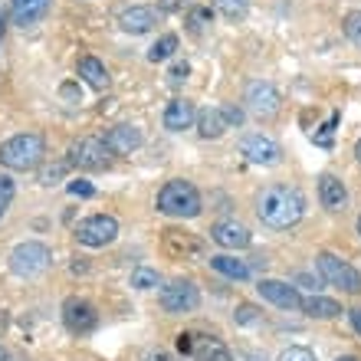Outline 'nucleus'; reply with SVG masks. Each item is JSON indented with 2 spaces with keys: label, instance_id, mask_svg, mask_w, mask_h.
<instances>
[{
  "label": "nucleus",
  "instance_id": "nucleus-1",
  "mask_svg": "<svg viewBox=\"0 0 361 361\" xmlns=\"http://www.w3.org/2000/svg\"><path fill=\"white\" fill-rule=\"evenodd\" d=\"M257 214L269 230H289L295 227L305 214V197L299 194V188L289 184H273L257 197Z\"/></svg>",
  "mask_w": 361,
  "mask_h": 361
},
{
  "label": "nucleus",
  "instance_id": "nucleus-2",
  "mask_svg": "<svg viewBox=\"0 0 361 361\" xmlns=\"http://www.w3.org/2000/svg\"><path fill=\"white\" fill-rule=\"evenodd\" d=\"M158 214L164 217H178V220H190L197 217L204 210V200H200V190L184 178H174L168 180L161 190H158V200H154Z\"/></svg>",
  "mask_w": 361,
  "mask_h": 361
},
{
  "label": "nucleus",
  "instance_id": "nucleus-3",
  "mask_svg": "<svg viewBox=\"0 0 361 361\" xmlns=\"http://www.w3.org/2000/svg\"><path fill=\"white\" fill-rule=\"evenodd\" d=\"M47 154V142L39 132H20L0 145V164L7 171H33Z\"/></svg>",
  "mask_w": 361,
  "mask_h": 361
},
{
  "label": "nucleus",
  "instance_id": "nucleus-4",
  "mask_svg": "<svg viewBox=\"0 0 361 361\" xmlns=\"http://www.w3.org/2000/svg\"><path fill=\"white\" fill-rule=\"evenodd\" d=\"M315 269H319V279L325 286H335V289H342L348 295H358L361 293V273L352 267V263H345L338 259L335 253L322 250L319 257H315Z\"/></svg>",
  "mask_w": 361,
  "mask_h": 361
},
{
  "label": "nucleus",
  "instance_id": "nucleus-5",
  "mask_svg": "<svg viewBox=\"0 0 361 361\" xmlns=\"http://www.w3.org/2000/svg\"><path fill=\"white\" fill-rule=\"evenodd\" d=\"M49 263H53V253H49L47 243H37V240L20 243V247H13V253H10V273L23 276V279H33V276L47 273Z\"/></svg>",
  "mask_w": 361,
  "mask_h": 361
},
{
  "label": "nucleus",
  "instance_id": "nucleus-6",
  "mask_svg": "<svg viewBox=\"0 0 361 361\" xmlns=\"http://www.w3.org/2000/svg\"><path fill=\"white\" fill-rule=\"evenodd\" d=\"M243 125V109L237 105H207L204 112H197V132L200 138H220L227 135V128Z\"/></svg>",
  "mask_w": 361,
  "mask_h": 361
},
{
  "label": "nucleus",
  "instance_id": "nucleus-7",
  "mask_svg": "<svg viewBox=\"0 0 361 361\" xmlns=\"http://www.w3.org/2000/svg\"><path fill=\"white\" fill-rule=\"evenodd\" d=\"M243 102H247V112L250 115H257L259 122H269V118H276V115H279V109H283V95H279V89H276L273 82L257 79V82H250V86H247Z\"/></svg>",
  "mask_w": 361,
  "mask_h": 361
},
{
  "label": "nucleus",
  "instance_id": "nucleus-8",
  "mask_svg": "<svg viewBox=\"0 0 361 361\" xmlns=\"http://www.w3.org/2000/svg\"><path fill=\"white\" fill-rule=\"evenodd\" d=\"M200 293L190 279H171L168 286H161V309L168 315H190L197 312Z\"/></svg>",
  "mask_w": 361,
  "mask_h": 361
},
{
  "label": "nucleus",
  "instance_id": "nucleus-9",
  "mask_svg": "<svg viewBox=\"0 0 361 361\" xmlns=\"http://www.w3.org/2000/svg\"><path fill=\"white\" fill-rule=\"evenodd\" d=\"M109 161H112V154H109L102 138H95V135L79 138V142H73V148H69V164H76L79 171H105Z\"/></svg>",
  "mask_w": 361,
  "mask_h": 361
},
{
  "label": "nucleus",
  "instance_id": "nucleus-10",
  "mask_svg": "<svg viewBox=\"0 0 361 361\" xmlns=\"http://www.w3.org/2000/svg\"><path fill=\"white\" fill-rule=\"evenodd\" d=\"M115 237H118V220L112 214H92V217H86L76 227V240L82 247H92V250L115 243Z\"/></svg>",
  "mask_w": 361,
  "mask_h": 361
},
{
  "label": "nucleus",
  "instance_id": "nucleus-11",
  "mask_svg": "<svg viewBox=\"0 0 361 361\" xmlns=\"http://www.w3.org/2000/svg\"><path fill=\"white\" fill-rule=\"evenodd\" d=\"M161 250L171 259H200L207 247H204V240L197 233L180 230V227H168V230H161Z\"/></svg>",
  "mask_w": 361,
  "mask_h": 361
},
{
  "label": "nucleus",
  "instance_id": "nucleus-12",
  "mask_svg": "<svg viewBox=\"0 0 361 361\" xmlns=\"http://www.w3.org/2000/svg\"><path fill=\"white\" fill-rule=\"evenodd\" d=\"M240 154H243L250 164H263V168H273V164L283 161V148H279V142H273V138L263 135V132L247 135V138L240 142Z\"/></svg>",
  "mask_w": 361,
  "mask_h": 361
},
{
  "label": "nucleus",
  "instance_id": "nucleus-13",
  "mask_svg": "<svg viewBox=\"0 0 361 361\" xmlns=\"http://www.w3.org/2000/svg\"><path fill=\"white\" fill-rule=\"evenodd\" d=\"M63 325H66L73 335H89L99 325V312L89 299H79V295H69L63 302Z\"/></svg>",
  "mask_w": 361,
  "mask_h": 361
},
{
  "label": "nucleus",
  "instance_id": "nucleus-14",
  "mask_svg": "<svg viewBox=\"0 0 361 361\" xmlns=\"http://www.w3.org/2000/svg\"><path fill=\"white\" fill-rule=\"evenodd\" d=\"M257 293L273 302L276 309H286V312H299L302 309V295L295 293V286L283 283V279H259L257 283Z\"/></svg>",
  "mask_w": 361,
  "mask_h": 361
},
{
  "label": "nucleus",
  "instance_id": "nucleus-15",
  "mask_svg": "<svg viewBox=\"0 0 361 361\" xmlns=\"http://www.w3.org/2000/svg\"><path fill=\"white\" fill-rule=\"evenodd\" d=\"M210 240L224 250H247L253 237H250V230L243 227V224H237V220H220V224L210 227Z\"/></svg>",
  "mask_w": 361,
  "mask_h": 361
},
{
  "label": "nucleus",
  "instance_id": "nucleus-16",
  "mask_svg": "<svg viewBox=\"0 0 361 361\" xmlns=\"http://www.w3.org/2000/svg\"><path fill=\"white\" fill-rule=\"evenodd\" d=\"M154 23H158V10L148 7V4H135V7L118 13V27L125 33H132V37H142V33L154 30Z\"/></svg>",
  "mask_w": 361,
  "mask_h": 361
},
{
  "label": "nucleus",
  "instance_id": "nucleus-17",
  "mask_svg": "<svg viewBox=\"0 0 361 361\" xmlns=\"http://www.w3.org/2000/svg\"><path fill=\"white\" fill-rule=\"evenodd\" d=\"M105 148H109V154H132L142 148L145 135L142 128H135V125H115V128H109V135L102 138Z\"/></svg>",
  "mask_w": 361,
  "mask_h": 361
},
{
  "label": "nucleus",
  "instance_id": "nucleus-18",
  "mask_svg": "<svg viewBox=\"0 0 361 361\" xmlns=\"http://www.w3.org/2000/svg\"><path fill=\"white\" fill-rule=\"evenodd\" d=\"M190 358L194 361H233V352L214 335H190Z\"/></svg>",
  "mask_w": 361,
  "mask_h": 361
},
{
  "label": "nucleus",
  "instance_id": "nucleus-19",
  "mask_svg": "<svg viewBox=\"0 0 361 361\" xmlns=\"http://www.w3.org/2000/svg\"><path fill=\"white\" fill-rule=\"evenodd\" d=\"M319 200H322V207L332 210V214L345 210L348 207V188H345V180L335 178V174H322V178H319Z\"/></svg>",
  "mask_w": 361,
  "mask_h": 361
},
{
  "label": "nucleus",
  "instance_id": "nucleus-20",
  "mask_svg": "<svg viewBox=\"0 0 361 361\" xmlns=\"http://www.w3.org/2000/svg\"><path fill=\"white\" fill-rule=\"evenodd\" d=\"M194 122H197V109L190 99H171L168 102V109H164V128L168 132H184Z\"/></svg>",
  "mask_w": 361,
  "mask_h": 361
},
{
  "label": "nucleus",
  "instance_id": "nucleus-21",
  "mask_svg": "<svg viewBox=\"0 0 361 361\" xmlns=\"http://www.w3.org/2000/svg\"><path fill=\"white\" fill-rule=\"evenodd\" d=\"M76 73L82 82H89V86L95 89V92H105V89L112 86V76H109V69H105L102 59H95V56H82L76 63Z\"/></svg>",
  "mask_w": 361,
  "mask_h": 361
},
{
  "label": "nucleus",
  "instance_id": "nucleus-22",
  "mask_svg": "<svg viewBox=\"0 0 361 361\" xmlns=\"http://www.w3.org/2000/svg\"><path fill=\"white\" fill-rule=\"evenodd\" d=\"M49 0H10V13H13V23L20 27H33L37 20L47 17Z\"/></svg>",
  "mask_w": 361,
  "mask_h": 361
},
{
  "label": "nucleus",
  "instance_id": "nucleus-23",
  "mask_svg": "<svg viewBox=\"0 0 361 361\" xmlns=\"http://www.w3.org/2000/svg\"><path fill=\"white\" fill-rule=\"evenodd\" d=\"M210 269H217L220 276H227V279H237V283L250 279V267L243 263V259L230 257V253H217V257H210Z\"/></svg>",
  "mask_w": 361,
  "mask_h": 361
},
{
  "label": "nucleus",
  "instance_id": "nucleus-24",
  "mask_svg": "<svg viewBox=\"0 0 361 361\" xmlns=\"http://www.w3.org/2000/svg\"><path fill=\"white\" fill-rule=\"evenodd\" d=\"M309 319H335V315L342 312V305L335 302V299H325V295H312V299H302V309Z\"/></svg>",
  "mask_w": 361,
  "mask_h": 361
},
{
  "label": "nucleus",
  "instance_id": "nucleus-25",
  "mask_svg": "<svg viewBox=\"0 0 361 361\" xmlns=\"http://www.w3.org/2000/svg\"><path fill=\"white\" fill-rule=\"evenodd\" d=\"M128 283H132V289H138V293H148L154 286H161V276H158V269H152V267H138Z\"/></svg>",
  "mask_w": 361,
  "mask_h": 361
},
{
  "label": "nucleus",
  "instance_id": "nucleus-26",
  "mask_svg": "<svg viewBox=\"0 0 361 361\" xmlns=\"http://www.w3.org/2000/svg\"><path fill=\"white\" fill-rule=\"evenodd\" d=\"M174 49H178V37H174V33H164V37L148 49V59H152V63H164V59L174 56Z\"/></svg>",
  "mask_w": 361,
  "mask_h": 361
},
{
  "label": "nucleus",
  "instance_id": "nucleus-27",
  "mask_svg": "<svg viewBox=\"0 0 361 361\" xmlns=\"http://www.w3.org/2000/svg\"><path fill=\"white\" fill-rule=\"evenodd\" d=\"M214 7H217V13H224L230 23H237V20H243V13H247L250 0H214Z\"/></svg>",
  "mask_w": 361,
  "mask_h": 361
},
{
  "label": "nucleus",
  "instance_id": "nucleus-28",
  "mask_svg": "<svg viewBox=\"0 0 361 361\" xmlns=\"http://www.w3.org/2000/svg\"><path fill=\"white\" fill-rule=\"evenodd\" d=\"M66 171H69V161L49 164V168H43V171H39V184H43V188H53V184H59V180L66 178Z\"/></svg>",
  "mask_w": 361,
  "mask_h": 361
},
{
  "label": "nucleus",
  "instance_id": "nucleus-29",
  "mask_svg": "<svg viewBox=\"0 0 361 361\" xmlns=\"http://www.w3.org/2000/svg\"><path fill=\"white\" fill-rule=\"evenodd\" d=\"M207 23H214V10L210 7H190L188 10V27L194 30V33H200Z\"/></svg>",
  "mask_w": 361,
  "mask_h": 361
},
{
  "label": "nucleus",
  "instance_id": "nucleus-30",
  "mask_svg": "<svg viewBox=\"0 0 361 361\" xmlns=\"http://www.w3.org/2000/svg\"><path fill=\"white\" fill-rule=\"evenodd\" d=\"M259 319H263V312H259L253 302H240L237 312H233V322L237 325H257Z\"/></svg>",
  "mask_w": 361,
  "mask_h": 361
},
{
  "label": "nucleus",
  "instance_id": "nucleus-31",
  "mask_svg": "<svg viewBox=\"0 0 361 361\" xmlns=\"http://www.w3.org/2000/svg\"><path fill=\"white\" fill-rule=\"evenodd\" d=\"M345 37H348L355 47L361 49V10H352V13H345Z\"/></svg>",
  "mask_w": 361,
  "mask_h": 361
},
{
  "label": "nucleus",
  "instance_id": "nucleus-32",
  "mask_svg": "<svg viewBox=\"0 0 361 361\" xmlns=\"http://www.w3.org/2000/svg\"><path fill=\"white\" fill-rule=\"evenodd\" d=\"M13 194H17V184L10 180V174H0V217L7 214L10 200H13Z\"/></svg>",
  "mask_w": 361,
  "mask_h": 361
},
{
  "label": "nucleus",
  "instance_id": "nucleus-33",
  "mask_svg": "<svg viewBox=\"0 0 361 361\" xmlns=\"http://www.w3.org/2000/svg\"><path fill=\"white\" fill-rule=\"evenodd\" d=\"M276 361H315V352H309V348H302V345H289V348L279 352Z\"/></svg>",
  "mask_w": 361,
  "mask_h": 361
},
{
  "label": "nucleus",
  "instance_id": "nucleus-34",
  "mask_svg": "<svg viewBox=\"0 0 361 361\" xmlns=\"http://www.w3.org/2000/svg\"><path fill=\"white\" fill-rule=\"evenodd\" d=\"M66 190L73 194V197H92V194H95V188L89 184V180H82V178H79V180H69Z\"/></svg>",
  "mask_w": 361,
  "mask_h": 361
},
{
  "label": "nucleus",
  "instance_id": "nucleus-35",
  "mask_svg": "<svg viewBox=\"0 0 361 361\" xmlns=\"http://www.w3.org/2000/svg\"><path fill=\"white\" fill-rule=\"evenodd\" d=\"M142 361H184V358H178V355H171V352H164V348H148V352L142 355Z\"/></svg>",
  "mask_w": 361,
  "mask_h": 361
},
{
  "label": "nucleus",
  "instance_id": "nucleus-36",
  "mask_svg": "<svg viewBox=\"0 0 361 361\" xmlns=\"http://www.w3.org/2000/svg\"><path fill=\"white\" fill-rule=\"evenodd\" d=\"M59 95H63L66 102H82V92H79L76 82H63V86H59Z\"/></svg>",
  "mask_w": 361,
  "mask_h": 361
},
{
  "label": "nucleus",
  "instance_id": "nucleus-37",
  "mask_svg": "<svg viewBox=\"0 0 361 361\" xmlns=\"http://www.w3.org/2000/svg\"><path fill=\"white\" fill-rule=\"evenodd\" d=\"M168 76H171V82H184V79L190 76V66H188V63H174Z\"/></svg>",
  "mask_w": 361,
  "mask_h": 361
},
{
  "label": "nucleus",
  "instance_id": "nucleus-38",
  "mask_svg": "<svg viewBox=\"0 0 361 361\" xmlns=\"http://www.w3.org/2000/svg\"><path fill=\"white\" fill-rule=\"evenodd\" d=\"M295 283H299V286H305V289H319V283H322V279H319V276H315V279H312V276H309V273H299V276H295Z\"/></svg>",
  "mask_w": 361,
  "mask_h": 361
},
{
  "label": "nucleus",
  "instance_id": "nucleus-39",
  "mask_svg": "<svg viewBox=\"0 0 361 361\" xmlns=\"http://www.w3.org/2000/svg\"><path fill=\"white\" fill-rule=\"evenodd\" d=\"M190 335H194V332H180V335H178V352L184 355V358L190 355Z\"/></svg>",
  "mask_w": 361,
  "mask_h": 361
},
{
  "label": "nucleus",
  "instance_id": "nucleus-40",
  "mask_svg": "<svg viewBox=\"0 0 361 361\" xmlns=\"http://www.w3.org/2000/svg\"><path fill=\"white\" fill-rule=\"evenodd\" d=\"M161 4V10H168V13H174V10L184 7V0H158Z\"/></svg>",
  "mask_w": 361,
  "mask_h": 361
},
{
  "label": "nucleus",
  "instance_id": "nucleus-41",
  "mask_svg": "<svg viewBox=\"0 0 361 361\" xmlns=\"http://www.w3.org/2000/svg\"><path fill=\"white\" fill-rule=\"evenodd\" d=\"M237 361H267L259 352H243V355H237Z\"/></svg>",
  "mask_w": 361,
  "mask_h": 361
},
{
  "label": "nucleus",
  "instance_id": "nucleus-42",
  "mask_svg": "<svg viewBox=\"0 0 361 361\" xmlns=\"http://www.w3.org/2000/svg\"><path fill=\"white\" fill-rule=\"evenodd\" d=\"M352 329L361 335V309H352Z\"/></svg>",
  "mask_w": 361,
  "mask_h": 361
},
{
  "label": "nucleus",
  "instance_id": "nucleus-43",
  "mask_svg": "<svg viewBox=\"0 0 361 361\" xmlns=\"http://www.w3.org/2000/svg\"><path fill=\"white\" fill-rule=\"evenodd\" d=\"M4 33H7V17L0 13V43H4Z\"/></svg>",
  "mask_w": 361,
  "mask_h": 361
},
{
  "label": "nucleus",
  "instance_id": "nucleus-44",
  "mask_svg": "<svg viewBox=\"0 0 361 361\" xmlns=\"http://www.w3.org/2000/svg\"><path fill=\"white\" fill-rule=\"evenodd\" d=\"M355 158L361 161V138H358V145H355Z\"/></svg>",
  "mask_w": 361,
  "mask_h": 361
},
{
  "label": "nucleus",
  "instance_id": "nucleus-45",
  "mask_svg": "<svg viewBox=\"0 0 361 361\" xmlns=\"http://www.w3.org/2000/svg\"><path fill=\"white\" fill-rule=\"evenodd\" d=\"M0 361H10V355H7V348H0Z\"/></svg>",
  "mask_w": 361,
  "mask_h": 361
},
{
  "label": "nucleus",
  "instance_id": "nucleus-46",
  "mask_svg": "<svg viewBox=\"0 0 361 361\" xmlns=\"http://www.w3.org/2000/svg\"><path fill=\"white\" fill-rule=\"evenodd\" d=\"M338 361H361V358H355V355H345V358H338Z\"/></svg>",
  "mask_w": 361,
  "mask_h": 361
},
{
  "label": "nucleus",
  "instance_id": "nucleus-47",
  "mask_svg": "<svg viewBox=\"0 0 361 361\" xmlns=\"http://www.w3.org/2000/svg\"><path fill=\"white\" fill-rule=\"evenodd\" d=\"M358 233H361V217H358Z\"/></svg>",
  "mask_w": 361,
  "mask_h": 361
}]
</instances>
